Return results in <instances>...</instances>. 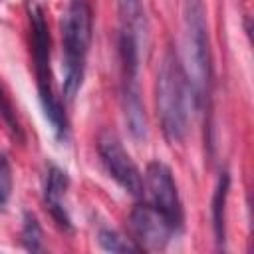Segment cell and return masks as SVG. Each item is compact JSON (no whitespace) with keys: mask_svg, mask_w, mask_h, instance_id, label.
<instances>
[{"mask_svg":"<svg viewBox=\"0 0 254 254\" xmlns=\"http://www.w3.org/2000/svg\"><path fill=\"white\" fill-rule=\"evenodd\" d=\"M64 44V97L73 101L85 71V60L91 44V8L87 0H69L62 20Z\"/></svg>","mask_w":254,"mask_h":254,"instance_id":"3957f363","label":"cell"},{"mask_svg":"<svg viewBox=\"0 0 254 254\" xmlns=\"http://www.w3.org/2000/svg\"><path fill=\"white\" fill-rule=\"evenodd\" d=\"M190 103L194 105L181 60L169 52L157 75V111L169 143H181L187 137Z\"/></svg>","mask_w":254,"mask_h":254,"instance_id":"7a4b0ae2","label":"cell"},{"mask_svg":"<svg viewBox=\"0 0 254 254\" xmlns=\"http://www.w3.org/2000/svg\"><path fill=\"white\" fill-rule=\"evenodd\" d=\"M139 71H123V115L133 139L147 137V115L139 91Z\"/></svg>","mask_w":254,"mask_h":254,"instance_id":"ba28073f","label":"cell"},{"mask_svg":"<svg viewBox=\"0 0 254 254\" xmlns=\"http://www.w3.org/2000/svg\"><path fill=\"white\" fill-rule=\"evenodd\" d=\"M30 28H32V54L36 69V85L40 95V105L46 121L50 123L54 135L60 141L67 139V117L60 97L54 93L52 71H50V30L44 18V10L38 4H30Z\"/></svg>","mask_w":254,"mask_h":254,"instance_id":"277c9868","label":"cell"},{"mask_svg":"<svg viewBox=\"0 0 254 254\" xmlns=\"http://www.w3.org/2000/svg\"><path fill=\"white\" fill-rule=\"evenodd\" d=\"M228 187H230V177L228 173H222L216 189H214V196H212V228H214V240L218 242V246H222L226 230H224V212H226V198H228Z\"/></svg>","mask_w":254,"mask_h":254,"instance_id":"8fae6325","label":"cell"},{"mask_svg":"<svg viewBox=\"0 0 254 254\" xmlns=\"http://www.w3.org/2000/svg\"><path fill=\"white\" fill-rule=\"evenodd\" d=\"M129 228L133 234L131 240L141 250H163L169 244L171 236L175 234V228L151 202L137 204L131 210Z\"/></svg>","mask_w":254,"mask_h":254,"instance_id":"52a82bcc","label":"cell"},{"mask_svg":"<svg viewBox=\"0 0 254 254\" xmlns=\"http://www.w3.org/2000/svg\"><path fill=\"white\" fill-rule=\"evenodd\" d=\"M119 16H121V30L129 32L137 38L141 46L147 42V18L143 0H117Z\"/></svg>","mask_w":254,"mask_h":254,"instance_id":"30bf717a","label":"cell"},{"mask_svg":"<svg viewBox=\"0 0 254 254\" xmlns=\"http://www.w3.org/2000/svg\"><path fill=\"white\" fill-rule=\"evenodd\" d=\"M143 185L149 192V202L165 216V220L175 228V232H179L183 228V204L171 169L161 161L149 163Z\"/></svg>","mask_w":254,"mask_h":254,"instance_id":"8992f818","label":"cell"},{"mask_svg":"<svg viewBox=\"0 0 254 254\" xmlns=\"http://www.w3.org/2000/svg\"><path fill=\"white\" fill-rule=\"evenodd\" d=\"M97 240H99V246L107 252H143L131 238H125L109 228H101L97 234Z\"/></svg>","mask_w":254,"mask_h":254,"instance_id":"7c38bea8","label":"cell"},{"mask_svg":"<svg viewBox=\"0 0 254 254\" xmlns=\"http://www.w3.org/2000/svg\"><path fill=\"white\" fill-rule=\"evenodd\" d=\"M67 175L52 165L46 173V183H44V202L52 214V218L65 230H71V218L65 206V192H67Z\"/></svg>","mask_w":254,"mask_h":254,"instance_id":"9c48e42d","label":"cell"},{"mask_svg":"<svg viewBox=\"0 0 254 254\" xmlns=\"http://www.w3.org/2000/svg\"><path fill=\"white\" fill-rule=\"evenodd\" d=\"M183 71L196 109H204L210 95V46L202 0L183 2Z\"/></svg>","mask_w":254,"mask_h":254,"instance_id":"6da1fadb","label":"cell"},{"mask_svg":"<svg viewBox=\"0 0 254 254\" xmlns=\"http://www.w3.org/2000/svg\"><path fill=\"white\" fill-rule=\"evenodd\" d=\"M97 153H99L101 163H103L105 171L109 173V177L123 190H127L129 194H133L137 198L145 194L143 177H141L137 165L133 163V159L129 157V153L123 149L121 141L111 131H105V133L99 135Z\"/></svg>","mask_w":254,"mask_h":254,"instance_id":"5b68a950","label":"cell"},{"mask_svg":"<svg viewBox=\"0 0 254 254\" xmlns=\"http://www.w3.org/2000/svg\"><path fill=\"white\" fill-rule=\"evenodd\" d=\"M22 244L30 252H40L42 250V228H40V222L36 220V216L30 214V212L24 214Z\"/></svg>","mask_w":254,"mask_h":254,"instance_id":"4fadbf2b","label":"cell"},{"mask_svg":"<svg viewBox=\"0 0 254 254\" xmlns=\"http://www.w3.org/2000/svg\"><path fill=\"white\" fill-rule=\"evenodd\" d=\"M0 113H2L4 121H6V125L10 127V131L16 133V135H20V125H18L16 113H14V109H12V105H10L8 97H6V93L2 91V87H0Z\"/></svg>","mask_w":254,"mask_h":254,"instance_id":"9a60e30c","label":"cell"},{"mask_svg":"<svg viewBox=\"0 0 254 254\" xmlns=\"http://www.w3.org/2000/svg\"><path fill=\"white\" fill-rule=\"evenodd\" d=\"M10 194H12V169L6 155L0 153V206L8 202Z\"/></svg>","mask_w":254,"mask_h":254,"instance_id":"5bb4252c","label":"cell"}]
</instances>
